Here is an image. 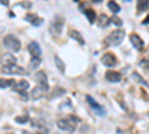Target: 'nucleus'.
Wrapping results in <instances>:
<instances>
[{
  "label": "nucleus",
  "mask_w": 149,
  "mask_h": 134,
  "mask_svg": "<svg viewBox=\"0 0 149 134\" xmlns=\"http://www.w3.org/2000/svg\"><path fill=\"white\" fill-rule=\"evenodd\" d=\"M78 124H79V119L76 116H69L67 119H58L57 121V127L60 130L69 131V133H73L74 130H76Z\"/></svg>",
  "instance_id": "f257e3e1"
},
{
  "label": "nucleus",
  "mask_w": 149,
  "mask_h": 134,
  "mask_svg": "<svg viewBox=\"0 0 149 134\" xmlns=\"http://www.w3.org/2000/svg\"><path fill=\"white\" fill-rule=\"evenodd\" d=\"M3 45H5L6 49H9V51H12V52H17V51L21 49V42H19V39L17 37V36H14V34L5 36Z\"/></svg>",
  "instance_id": "f03ea898"
},
{
  "label": "nucleus",
  "mask_w": 149,
  "mask_h": 134,
  "mask_svg": "<svg viewBox=\"0 0 149 134\" xmlns=\"http://www.w3.org/2000/svg\"><path fill=\"white\" fill-rule=\"evenodd\" d=\"M124 36H125V33H124L122 30H115L104 39V43H106V46H116L122 42Z\"/></svg>",
  "instance_id": "7ed1b4c3"
},
{
  "label": "nucleus",
  "mask_w": 149,
  "mask_h": 134,
  "mask_svg": "<svg viewBox=\"0 0 149 134\" xmlns=\"http://www.w3.org/2000/svg\"><path fill=\"white\" fill-rule=\"evenodd\" d=\"M2 73H5V75H26V70L21 69L18 64H10V66H3L2 69Z\"/></svg>",
  "instance_id": "20e7f679"
},
{
  "label": "nucleus",
  "mask_w": 149,
  "mask_h": 134,
  "mask_svg": "<svg viewBox=\"0 0 149 134\" xmlns=\"http://www.w3.org/2000/svg\"><path fill=\"white\" fill-rule=\"evenodd\" d=\"M49 31H51L52 34H55V36H60V34H61V31H63V19H61L60 17H57V18L52 21Z\"/></svg>",
  "instance_id": "39448f33"
},
{
  "label": "nucleus",
  "mask_w": 149,
  "mask_h": 134,
  "mask_svg": "<svg viewBox=\"0 0 149 134\" xmlns=\"http://www.w3.org/2000/svg\"><path fill=\"white\" fill-rule=\"evenodd\" d=\"M86 101H88V104H90V106H91V107L94 109V110L97 112V115H98V116H104L106 110H104V109H103V107H102L100 104H98V103H97V101H95V100L93 99L91 95H86Z\"/></svg>",
  "instance_id": "423d86ee"
},
{
  "label": "nucleus",
  "mask_w": 149,
  "mask_h": 134,
  "mask_svg": "<svg viewBox=\"0 0 149 134\" xmlns=\"http://www.w3.org/2000/svg\"><path fill=\"white\" fill-rule=\"evenodd\" d=\"M36 81L39 82V87H42L43 91L49 90V85H48V79H46V73L45 72H37L36 73Z\"/></svg>",
  "instance_id": "0eeeda50"
},
{
  "label": "nucleus",
  "mask_w": 149,
  "mask_h": 134,
  "mask_svg": "<svg viewBox=\"0 0 149 134\" xmlns=\"http://www.w3.org/2000/svg\"><path fill=\"white\" fill-rule=\"evenodd\" d=\"M102 63L106 66V67H113L116 64V57L110 52H106L102 55Z\"/></svg>",
  "instance_id": "6e6552de"
},
{
  "label": "nucleus",
  "mask_w": 149,
  "mask_h": 134,
  "mask_svg": "<svg viewBox=\"0 0 149 134\" xmlns=\"http://www.w3.org/2000/svg\"><path fill=\"white\" fill-rule=\"evenodd\" d=\"M29 51L31 54V58H40L42 57V49L37 42H30L29 43Z\"/></svg>",
  "instance_id": "1a4fd4ad"
},
{
  "label": "nucleus",
  "mask_w": 149,
  "mask_h": 134,
  "mask_svg": "<svg viewBox=\"0 0 149 134\" xmlns=\"http://www.w3.org/2000/svg\"><path fill=\"white\" fill-rule=\"evenodd\" d=\"M130 40H131V43H133V46L136 48V49H143L145 43H143V40H142L140 36H137V34H131V36H130Z\"/></svg>",
  "instance_id": "9d476101"
},
{
  "label": "nucleus",
  "mask_w": 149,
  "mask_h": 134,
  "mask_svg": "<svg viewBox=\"0 0 149 134\" xmlns=\"http://www.w3.org/2000/svg\"><path fill=\"white\" fill-rule=\"evenodd\" d=\"M43 90H42V87H39V85H37V87H34L31 91H30V99L31 100H39V99H42L43 97Z\"/></svg>",
  "instance_id": "9b49d317"
},
{
  "label": "nucleus",
  "mask_w": 149,
  "mask_h": 134,
  "mask_svg": "<svg viewBox=\"0 0 149 134\" xmlns=\"http://www.w3.org/2000/svg\"><path fill=\"white\" fill-rule=\"evenodd\" d=\"M121 73H118V72H113V70H109L107 73H106V79L109 81V82H119L121 81Z\"/></svg>",
  "instance_id": "f8f14e48"
},
{
  "label": "nucleus",
  "mask_w": 149,
  "mask_h": 134,
  "mask_svg": "<svg viewBox=\"0 0 149 134\" xmlns=\"http://www.w3.org/2000/svg\"><path fill=\"white\" fill-rule=\"evenodd\" d=\"M29 87H30V83L27 82V81H19L17 85H14V91H17V92H21V91H26V90H29Z\"/></svg>",
  "instance_id": "ddd939ff"
},
{
  "label": "nucleus",
  "mask_w": 149,
  "mask_h": 134,
  "mask_svg": "<svg viewBox=\"0 0 149 134\" xmlns=\"http://www.w3.org/2000/svg\"><path fill=\"white\" fill-rule=\"evenodd\" d=\"M26 19L30 22V24H33V26H36V27H39L40 24L43 22V19L42 18H39L37 15H34V14H31V15H27L26 17Z\"/></svg>",
  "instance_id": "4468645a"
},
{
  "label": "nucleus",
  "mask_w": 149,
  "mask_h": 134,
  "mask_svg": "<svg viewBox=\"0 0 149 134\" xmlns=\"http://www.w3.org/2000/svg\"><path fill=\"white\" fill-rule=\"evenodd\" d=\"M2 64L3 66H10V64H17V60L14 55H10V54H5L2 57Z\"/></svg>",
  "instance_id": "2eb2a0df"
},
{
  "label": "nucleus",
  "mask_w": 149,
  "mask_h": 134,
  "mask_svg": "<svg viewBox=\"0 0 149 134\" xmlns=\"http://www.w3.org/2000/svg\"><path fill=\"white\" fill-rule=\"evenodd\" d=\"M69 34H70V37H72V39H74L76 42H79V45H85V40H84V37L81 36L79 31H76V30H70Z\"/></svg>",
  "instance_id": "dca6fc26"
},
{
  "label": "nucleus",
  "mask_w": 149,
  "mask_h": 134,
  "mask_svg": "<svg viewBox=\"0 0 149 134\" xmlns=\"http://www.w3.org/2000/svg\"><path fill=\"white\" fill-rule=\"evenodd\" d=\"M30 122H31V125H33V127H36L37 130H42L43 133H46V131H48V128H46V124H45V122H42L40 119H31Z\"/></svg>",
  "instance_id": "f3484780"
},
{
  "label": "nucleus",
  "mask_w": 149,
  "mask_h": 134,
  "mask_svg": "<svg viewBox=\"0 0 149 134\" xmlns=\"http://www.w3.org/2000/svg\"><path fill=\"white\" fill-rule=\"evenodd\" d=\"M54 61H55V64H57V67H58V70H60L61 73L66 72V64H64V61H63V60H61L58 55H54Z\"/></svg>",
  "instance_id": "a211bd4d"
},
{
  "label": "nucleus",
  "mask_w": 149,
  "mask_h": 134,
  "mask_svg": "<svg viewBox=\"0 0 149 134\" xmlns=\"http://www.w3.org/2000/svg\"><path fill=\"white\" fill-rule=\"evenodd\" d=\"M84 10H85V15H86V18H88L90 22H94L97 19V15H95V12L93 9H84Z\"/></svg>",
  "instance_id": "6ab92c4d"
},
{
  "label": "nucleus",
  "mask_w": 149,
  "mask_h": 134,
  "mask_svg": "<svg viewBox=\"0 0 149 134\" xmlns=\"http://www.w3.org/2000/svg\"><path fill=\"white\" fill-rule=\"evenodd\" d=\"M107 8L113 12V14H118V12L121 10V8H119V5L116 3V2H113V0H110V2L107 3Z\"/></svg>",
  "instance_id": "aec40b11"
},
{
  "label": "nucleus",
  "mask_w": 149,
  "mask_h": 134,
  "mask_svg": "<svg viewBox=\"0 0 149 134\" xmlns=\"http://www.w3.org/2000/svg\"><path fill=\"white\" fill-rule=\"evenodd\" d=\"M109 22H110V19H109L104 14H102L100 18H98V26H100V27H107Z\"/></svg>",
  "instance_id": "412c9836"
},
{
  "label": "nucleus",
  "mask_w": 149,
  "mask_h": 134,
  "mask_svg": "<svg viewBox=\"0 0 149 134\" xmlns=\"http://www.w3.org/2000/svg\"><path fill=\"white\" fill-rule=\"evenodd\" d=\"M15 82L12 79H0V88H8V87H14Z\"/></svg>",
  "instance_id": "4be33fe9"
},
{
  "label": "nucleus",
  "mask_w": 149,
  "mask_h": 134,
  "mask_svg": "<svg viewBox=\"0 0 149 134\" xmlns=\"http://www.w3.org/2000/svg\"><path fill=\"white\" fill-rule=\"evenodd\" d=\"M131 78H133L136 82H137V83H142V85H146V87H149V85H148V82H146V81H143V78L139 75V73H136V72H134L133 75H131Z\"/></svg>",
  "instance_id": "5701e85b"
},
{
  "label": "nucleus",
  "mask_w": 149,
  "mask_h": 134,
  "mask_svg": "<svg viewBox=\"0 0 149 134\" xmlns=\"http://www.w3.org/2000/svg\"><path fill=\"white\" fill-rule=\"evenodd\" d=\"M42 63V58H31V61H30V69H37L40 66Z\"/></svg>",
  "instance_id": "b1692460"
},
{
  "label": "nucleus",
  "mask_w": 149,
  "mask_h": 134,
  "mask_svg": "<svg viewBox=\"0 0 149 134\" xmlns=\"http://www.w3.org/2000/svg\"><path fill=\"white\" fill-rule=\"evenodd\" d=\"M66 91L63 90V88H57L55 90V92H51V95H49V99H57V97H60V95H63Z\"/></svg>",
  "instance_id": "393cba45"
},
{
  "label": "nucleus",
  "mask_w": 149,
  "mask_h": 134,
  "mask_svg": "<svg viewBox=\"0 0 149 134\" xmlns=\"http://www.w3.org/2000/svg\"><path fill=\"white\" fill-rule=\"evenodd\" d=\"M149 6V0H140V2H139V12H142V10H145L146 8Z\"/></svg>",
  "instance_id": "a878e982"
},
{
  "label": "nucleus",
  "mask_w": 149,
  "mask_h": 134,
  "mask_svg": "<svg viewBox=\"0 0 149 134\" xmlns=\"http://www.w3.org/2000/svg\"><path fill=\"white\" fill-rule=\"evenodd\" d=\"M110 22H113L115 26H118V27H121V26H122V19H121V18H118V17H112V18H110Z\"/></svg>",
  "instance_id": "bb28decb"
},
{
  "label": "nucleus",
  "mask_w": 149,
  "mask_h": 134,
  "mask_svg": "<svg viewBox=\"0 0 149 134\" xmlns=\"http://www.w3.org/2000/svg\"><path fill=\"white\" fill-rule=\"evenodd\" d=\"M15 121L18 124H26V122H29V116H17Z\"/></svg>",
  "instance_id": "cd10ccee"
},
{
  "label": "nucleus",
  "mask_w": 149,
  "mask_h": 134,
  "mask_svg": "<svg viewBox=\"0 0 149 134\" xmlns=\"http://www.w3.org/2000/svg\"><path fill=\"white\" fill-rule=\"evenodd\" d=\"M19 6H24V9H29V8H31V3L30 2H21Z\"/></svg>",
  "instance_id": "c85d7f7f"
},
{
  "label": "nucleus",
  "mask_w": 149,
  "mask_h": 134,
  "mask_svg": "<svg viewBox=\"0 0 149 134\" xmlns=\"http://www.w3.org/2000/svg\"><path fill=\"white\" fill-rule=\"evenodd\" d=\"M0 3H2L3 6H8L9 5V0H0Z\"/></svg>",
  "instance_id": "c756f323"
},
{
  "label": "nucleus",
  "mask_w": 149,
  "mask_h": 134,
  "mask_svg": "<svg viewBox=\"0 0 149 134\" xmlns=\"http://www.w3.org/2000/svg\"><path fill=\"white\" fill-rule=\"evenodd\" d=\"M143 24H149V15H148L145 19H143Z\"/></svg>",
  "instance_id": "7c9ffc66"
},
{
  "label": "nucleus",
  "mask_w": 149,
  "mask_h": 134,
  "mask_svg": "<svg viewBox=\"0 0 149 134\" xmlns=\"http://www.w3.org/2000/svg\"><path fill=\"white\" fill-rule=\"evenodd\" d=\"M142 64H143V66H146V67H145V69H146V70H148V72H149V63H145V61H143V63H142Z\"/></svg>",
  "instance_id": "2f4dec72"
},
{
  "label": "nucleus",
  "mask_w": 149,
  "mask_h": 134,
  "mask_svg": "<svg viewBox=\"0 0 149 134\" xmlns=\"http://www.w3.org/2000/svg\"><path fill=\"white\" fill-rule=\"evenodd\" d=\"M22 134H42V133H29V131H22Z\"/></svg>",
  "instance_id": "473e14b6"
},
{
  "label": "nucleus",
  "mask_w": 149,
  "mask_h": 134,
  "mask_svg": "<svg viewBox=\"0 0 149 134\" xmlns=\"http://www.w3.org/2000/svg\"><path fill=\"white\" fill-rule=\"evenodd\" d=\"M93 2H102V0H93Z\"/></svg>",
  "instance_id": "72a5a7b5"
},
{
  "label": "nucleus",
  "mask_w": 149,
  "mask_h": 134,
  "mask_svg": "<svg viewBox=\"0 0 149 134\" xmlns=\"http://www.w3.org/2000/svg\"><path fill=\"white\" fill-rule=\"evenodd\" d=\"M76 2H79V0H76Z\"/></svg>",
  "instance_id": "f704fd0d"
}]
</instances>
